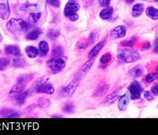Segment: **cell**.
<instances>
[{
    "mask_svg": "<svg viewBox=\"0 0 158 135\" xmlns=\"http://www.w3.org/2000/svg\"><path fill=\"white\" fill-rule=\"evenodd\" d=\"M118 58L120 61L125 63H132L139 60V51L135 49L124 48L120 50L118 54Z\"/></svg>",
    "mask_w": 158,
    "mask_h": 135,
    "instance_id": "cell-1",
    "label": "cell"
},
{
    "mask_svg": "<svg viewBox=\"0 0 158 135\" xmlns=\"http://www.w3.org/2000/svg\"><path fill=\"white\" fill-rule=\"evenodd\" d=\"M6 27L11 32H24L29 30L30 25L22 19H11L7 23Z\"/></svg>",
    "mask_w": 158,
    "mask_h": 135,
    "instance_id": "cell-2",
    "label": "cell"
},
{
    "mask_svg": "<svg viewBox=\"0 0 158 135\" xmlns=\"http://www.w3.org/2000/svg\"><path fill=\"white\" fill-rule=\"evenodd\" d=\"M48 66L52 74H58L64 68L65 62L61 58H54L48 62Z\"/></svg>",
    "mask_w": 158,
    "mask_h": 135,
    "instance_id": "cell-3",
    "label": "cell"
},
{
    "mask_svg": "<svg viewBox=\"0 0 158 135\" xmlns=\"http://www.w3.org/2000/svg\"><path fill=\"white\" fill-rule=\"evenodd\" d=\"M128 90L129 91V96L132 100H139L141 96V93L143 92V87L138 81H133L129 84Z\"/></svg>",
    "mask_w": 158,
    "mask_h": 135,
    "instance_id": "cell-4",
    "label": "cell"
},
{
    "mask_svg": "<svg viewBox=\"0 0 158 135\" xmlns=\"http://www.w3.org/2000/svg\"><path fill=\"white\" fill-rule=\"evenodd\" d=\"M80 9H81L80 3L76 2L75 0H69L68 1V3L65 4L64 15L69 18L71 15L77 13V11H79Z\"/></svg>",
    "mask_w": 158,
    "mask_h": 135,
    "instance_id": "cell-5",
    "label": "cell"
},
{
    "mask_svg": "<svg viewBox=\"0 0 158 135\" xmlns=\"http://www.w3.org/2000/svg\"><path fill=\"white\" fill-rule=\"evenodd\" d=\"M10 15V9L8 0H0V18L7 20Z\"/></svg>",
    "mask_w": 158,
    "mask_h": 135,
    "instance_id": "cell-6",
    "label": "cell"
},
{
    "mask_svg": "<svg viewBox=\"0 0 158 135\" xmlns=\"http://www.w3.org/2000/svg\"><path fill=\"white\" fill-rule=\"evenodd\" d=\"M78 85H79V80H77L70 82L67 86L64 87L63 91H62L63 92V96L66 97L71 96L74 93V91L76 90Z\"/></svg>",
    "mask_w": 158,
    "mask_h": 135,
    "instance_id": "cell-7",
    "label": "cell"
},
{
    "mask_svg": "<svg viewBox=\"0 0 158 135\" xmlns=\"http://www.w3.org/2000/svg\"><path fill=\"white\" fill-rule=\"evenodd\" d=\"M126 28L123 26H118L115 28H113L111 32L110 35L113 39H119L123 38L126 35Z\"/></svg>",
    "mask_w": 158,
    "mask_h": 135,
    "instance_id": "cell-8",
    "label": "cell"
},
{
    "mask_svg": "<svg viewBox=\"0 0 158 135\" xmlns=\"http://www.w3.org/2000/svg\"><path fill=\"white\" fill-rule=\"evenodd\" d=\"M93 62L94 58H89V60L82 66V68H81V70L78 72L77 75H76V80H81V78L87 74L88 72H89V70L90 69L91 66H92V64H93Z\"/></svg>",
    "mask_w": 158,
    "mask_h": 135,
    "instance_id": "cell-9",
    "label": "cell"
},
{
    "mask_svg": "<svg viewBox=\"0 0 158 135\" xmlns=\"http://www.w3.org/2000/svg\"><path fill=\"white\" fill-rule=\"evenodd\" d=\"M54 87L52 84L50 83H46V84H42L41 86H39L36 90L35 92L37 93H42V94H48V95H52L54 93Z\"/></svg>",
    "mask_w": 158,
    "mask_h": 135,
    "instance_id": "cell-10",
    "label": "cell"
},
{
    "mask_svg": "<svg viewBox=\"0 0 158 135\" xmlns=\"http://www.w3.org/2000/svg\"><path fill=\"white\" fill-rule=\"evenodd\" d=\"M129 92H126L125 94H123L122 96L120 97L119 100H118V108L120 111H124L126 108L128 107L129 104Z\"/></svg>",
    "mask_w": 158,
    "mask_h": 135,
    "instance_id": "cell-11",
    "label": "cell"
},
{
    "mask_svg": "<svg viewBox=\"0 0 158 135\" xmlns=\"http://www.w3.org/2000/svg\"><path fill=\"white\" fill-rule=\"evenodd\" d=\"M5 52L8 55H13L15 57H21V51L18 46L9 45L5 47Z\"/></svg>",
    "mask_w": 158,
    "mask_h": 135,
    "instance_id": "cell-12",
    "label": "cell"
},
{
    "mask_svg": "<svg viewBox=\"0 0 158 135\" xmlns=\"http://www.w3.org/2000/svg\"><path fill=\"white\" fill-rule=\"evenodd\" d=\"M119 97V90H116V91H113V93L108 95L103 100V105L106 106H110L114 103L115 100H118V98Z\"/></svg>",
    "mask_w": 158,
    "mask_h": 135,
    "instance_id": "cell-13",
    "label": "cell"
},
{
    "mask_svg": "<svg viewBox=\"0 0 158 135\" xmlns=\"http://www.w3.org/2000/svg\"><path fill=\"white\" fill-rule=\"evenodd\" d=\"M106 42L105 41H102V42H100L97 43V45L94 47L93 48L91 49V51L89 52L88 54V58H94L96 56H97L102 49L103 48L104 45H105Z\"/></svg>",
    "mask_w": 158,
    "mask_h": 135,
    "instance_id": "cell-14",
    "label": "cell"
},
{
    "mask_svg": "<svg viewBox=\"0 0 158 135\" xmlns=\"http://www.w3.org/2000/svg\"><path fill=\"white\" fill-rule=\"evenodd\" d=\"M113 14V7H106L105 9L102 10L100 12L99 16L103 20H106V19H109Z\"/></svg>",
    "mask_w": 158,
    "mask_h": 135,
    "instance_id": "cell-15",
    "label": "cell"
},
{
    "mask_svg": "<svg viewBox=\"0 0 158 135\" xmlns=\"http://www.w3.org/2000/svg\"><path fill=\"white\" fill-rule=\"evenodd\" d=\"M39 55L41 57H45L46 55L48 53L49 51V45L48 43L45 41H42L39 43Z\"/></svg>",
    "mask_w": 158,
    "mask_h": 135,
    "instance_id": "cell-16",
    "label": "cell"
},
{
    "mask_svg": "<svg viewBox=\"0 0 158 135\" xmlns=\"http://www.w3.org/2000/svg\"><path fill=\"white\" fill-rule=\"evenodd\" d=\"M144 11V5L141 3H136L132 8V15L134 17L140 16Z\"/></svg>",
    "mask_w": 158,
    "mask_h": 135,
    "instance_id": "cell-17",
    "label": "cell"
},
{
    "mask_svg": "<svg viewBox=\"0 0 158 135\" xmlns=\"http://www.w3.org/2000/svg\"><path fill=\"white\" fill-rule=\"evenodd\" d=\"M145 12H146V14H147V16H149L151 19H154V20H156L158 19V10L156 8L153 6H150L148 7L146 10H145Z\"/></svg>",
    "mask_w": 158,
    "mask_h": 135,
    "instance_id": "cell-18",
    "label": "cell"
},
{
    "mask_svg": "<svg viewBox=\"0 0 158 135\" xmlns=\"http://www.w3.org/2000/svg\"><path fill=\"white\" fill-rule=\"evenodd\" d=\"M26 52L30 58H35L39 55L38 49L35 47H33V46L26 47Z\"/></svg>",
    "mask_w": 158,
    "mask_h": 135,
    "instance_id": "cell-19",
    "label": "cell"
},
{
    "mask_svg": "<svg viewBox=\"0 0 158 135\" xmlns=\"http://www.w3.org/2000/svg\"><path fill=\"white\" fill-rule=\"evenodd\" d=\"M143 74V69L141 68L140 66H135V67L132 68L129 71V74L133 78H138L140 77Z\"/></svg>",
    "mask_w": 158,
    "mask_h": 135,
    "instance_id": "cell-20",
    "label": "cell"
},
{
    "mask_svg": "<svg viewBox=\"0 0 158 135\" xmlns=\"http://www.w3.org/2000/svg\"><path fill=\"white\" fill-rule=\"evenodd\" d=\"M26 87V85H24L22 84L19 83H16V84H15L11 90L10 91V96H15V95H19V93H21V91L24 90V88Z\"/></svg>",
    "mask_w": 158,
    "mask_h": 135,
    "instance_id": "cell-21",
    "label": "cell"
},
{
    "mask_svg": "<svg viewBox=\"0 0 158 135\" xmlns=\"http://www.w3.org/2000/svg\"><path fill=\"white\" fill-rule=\"evenodd\" d=\"M108 90H109V84H102V86H100L99 88H97V90H96V92L94 93V96H103V95L107 93Z\"/></svg>",
    "mask_w": 158,
    "mask_h": 135,
    "instance_id": "cell-22",
    "label": "cell"
},
{
    "mask_svg": "<svg viewBox=\"0 0 158 135\" xmlns=\"http://www.w3.org/2000/svg\"><path fill=\"white\" fill-rule=\"evenodd\" d=\"M49 80V77L48 76H42V77L39 78L37 80L35 81V83H34V84H33L32 86V89L31 90H34V91H35V90L38 88L39 86H41L42 84H46V83H48Z\"/></svg>",
    "mask_w": 158,
    "mask_h": 135,
    "instance_id": "cell-23",
    "label": "cell"
},
{
    "mask_svg": "<svg viewBox=\"0 0 158 135\" xmlns=\"http://www.w3.org/2000/svg\"><path fill=\"white\" fill-rule=\"evenodd\" d=\"M40 34H41V31L40 30H34V31H31V32L28 33L26 37L27 40L34 41V40H36V39L38 38Z\"/></svg>",
    "mask_w": 158,
    "mask_h": 135,
    "instance_id": "cell-24",
    "label": "cell"
},
{
    "mask_svg": "<svg viewBox=\"0 0 158 135\" xmlns=\"http://www.w3.org/2000/svg\"><path fill=\"white\" fill-rule=\"evenodd\" d=\"M27 97H28V92H23V93H19L18 97H17L16 99V101H17V104L19 105V106H21L23 105L25 101L27 99Z\"/></svg>",
    "mask_w": 158,
    "mask_h": 135,
    "instance_id": "cell-25",
    "label": "cell"
},
{
    "mask_svg": "<svg viewBox=\"0 0 158 135\" xmlns=\"http://www.w3.org/2000/svg\"><path fill=\"white\" fill-rule=\"evenodd\" d=\"M52 55L54 56V58H59V57H61L64 55V49L62 47L60 46H58V47H53L52 51Z\"/></svg>",
    "mask_w": 158,
    "mask_h": 135,
    "instance_id": "cell-26",
    "label": "cell"
},
{
    "mask_svg": "<svg viewBox=\"0 0 158 135\" xmlns=\"http://www.w3.org/2000/svg\"><path fill=\"white\" fill-rule=\"evenodd\" d=\"M111 60H112V55L110 54V53H105L103 56H102V58L100 59L101 63L103 64L104 66L108 64Z\"/></svg>",
    "mask_w": 158,
    "mask_h": 135,
    "instance_id": "cell-27",
    "label": "cell"
},
{
    "mask_svg": "<svg viewBox=\"0 0 158 135\" xmlns=\"http://www.w3.org/2000/svg\"><path fill=\"white\" fill-rule=\"evenodd\" d=\"M157 78V73H152V74H149L145 76V81H146L147 83H152L153 81L156 80Z\"/></svg>",
    "mask_w": 158,
    "mask_h": 135,
    "instance_id": "cell-28",
    "label": "cell"
},
{
    "mask_svg": "<svg viewBox=\"0 0 158 135\" xmlns=\"http://www.w3.org/2000/svg\"><path fill=\"white\" fill-rule=\"evenodd\" d=\"M60 33L58 31V30L55 29H50L48 31V36L50 39H55L57 38L58 36H59Z\"/></svg>",
    "mask_w": 158,
    "mask_h": 135,
    "instance_id": "cell-29",
    "label": "cell"
},
{
    "mask_svg": "<svg viewBox=\"0 0 158 135\" xmlns=\"http://www.w3.org/2000/svg\"><path fill=\"white\" fill-rule=\"evenodd\" d=\"M10 64V60L7 58H0V70H4Z\"/></svg>",
    "mask_w": 158,
    "mask_h": 135,
    "instance_id": "cell-30",
    "label": "cell"
},
{
    "mask_svg": "<svg viewBox=\"0 0 158 135\" xmlns=\"http://www.w3.org/2000/svg\"><path fill=\"white\" fill-rule=\"evenodd\" d=\"M63 111L66 113H72L74 111V106L73 104H71V103H68V104H66L64 106Z\"/></svg>",
    "mask_w": 158,
    "mask_h": 135,
    "instance_id": "cell-31",
    "label": "cell"
},
{
    "mask_svg": "<svg viewBox=\"0 0 158 135\" xmlns=\"http://www.w3.org/2000/svg\"><path fill=\"white\" fill-rule=\"evenodd\" d=\"M135 38L134 37L131 40H126V41H123L122 42V46L125 47H131L135 45Z\"/></svg>",
    "mask_w": 158,
    "mask_h": 135,
    "instance_id": "cell-32",
    "label": "cell"
},
{
    "mask_svg": "<svg viewBox=\"0 0 158 135\" xmlns=\"http://www.w3.org/2000/svg\"><path fill=\"white\" fill-rule=\"evenodd\" d=\"M38 106L41 107H47L50 106V100L46 98H42L38 100Z\"/></svg>",
    "mask_w": 158,
    "mask_h": 135,
    "instance_id": "cell-33",
    "label": "cell"
},
{
    "mask_svg": "<svg viewBox=\"0 0 158 135\" xmlns=\"http://www.w3.org/2000/svg\"><path fill=\"white\" fill-rule=\"evenodd\" d=\"M31 16L32 18L33 21L35 23L38 22V20L40 19L41 16H42V14L39 13V12H31Z\"/></svg>",
    "mask_w": 158,
    "mask_h": 135,
    "instance_id": "cell-34",
    "label": "cell"
},
{
    "mask_svg": "<svg viewBox=\"0 0 158 135\" xmlns=\"http://www.w3.org/2000/svg\"><path fill=\"white\" fill-rule=\"evenodd\" d=\"M144 96H145V100H147L148 101H152V100H154V96H153L152 92H151V91H149V90L145 91V93H144Z\"/></svg>",
    "mask_w": 158,
    "mask_h": 135,
    "instance_id": "cell-35",
    "label": "cell"
},
{
    "mask_svg": "<svg viewBox=\"0 0 158 135\" xmlns=\"http://www.w3.org/2000/svg\"><path fill=\"white\" fill-rule=\"evenodd\" d=\"M47 2H48L50 5H52V7H55V8H58V7L60 6V2H59V0H47Z\"/></svg>",
    "mask_w": 158,
    "mask_h": 135,
    "instance_id": "cell-36",
    "label": "cell"
},
{
    "mask_svg": "<svg viewBox=\"0 0 158 135\" xmlns=\"http://www.w3.org/2000/svg\"><path fill=\"white\" fill-rule=\"evenodd\" d=\"M24 61L23 60H20L19 58H15V60H14V66H15V67H24Z\"/></svg>",
    "mask_w": 158,
    "mask_h": 135,
    "instance_id": "cell-37",
    "label": "cell"
},
{
    "mask_svg": "<svg viewBox=\"0 0 158 135\" xmlns=\"http://www.w3.org/2000/svg\"><path fill=\"white\" fill-rule=\"evenodd\" d=\"M113 0H99V4L102 7H108L109 6L110 3L112 2Z\"/></svg>",
    "mask_w": 158,
    "mask_h": 135,
    "instance_id": "cell-38",
    "label": "cell"
},
{
    "mask_svg": "<svg viewBox=\"0 0 158 135\" xmlns=\"http://www.w3.org/2000/svg\"><path fill=\"white\" fill-rule=\"evenodd\" d=\"M88 46L87 41L86 42H84V41H81V42H79V44H78V48L81 49V50H85V49L86 48V47Z\"/></svg>",
    "mask_w": 158,
    "mask_h": 135,
    "instance_id": "cell-39",
    "label": "cell"
},
{
    "mask_svg": "<svg viewBox=\"0 0 158 135\" xmlns=\"http://www.w3.org/2000/svg\"><path fill=\"white\" fill-rule=\"evenodd\" d=\"M152 93L153 96H157L158 95V85L157 84H155L152 87Z\"/></svg>",
    "mask_w": 158,
    "mask_h": 135,
    "instance_id": "cell-40",
    "label": "cell"
},
{
    "mask_svg": "<svg viewBox=\"0 0 158 135\" xmlns=\"http://www.w3.org/2000/svg\"><path fill=\"white\" fill-rule=\"evenodd\" d=\"M69 19H70L71 21H76V20H78V19H79V15H78L77 14H74L73 15H71V16L69 17Z\"/></svg>",
    "mask_w": 158,
    "mask_h": 135,
    "instance_id": "cell-41",
    "label": "cell"
},
{
    "mask_svg": "<svg viewBox=\"0 0 158 135\" xmlns=\"http://www.w3.org/2000/svg\"><path fill=\"white\" fill-rule=\"evenodd\" d=\"M125 1L127 3H132L135 0H125Z\"/></svg>",
    "mask_w": 158,
    "mask_h": 135,
    "instance_id": "cell-42",
    "label": "cell"
},
{
    "mask_svg": "<svg viewBox=\"0 0 158 135\" xmlns=\"http://www.w3.org/2000/svg\"><path fill=\"white\" fill-rule=\"evenodd\" d=\"M2 42H3V35L1 34V32H0V43Z\"/></svg>",
    "mask_w": 158,
    "mask_h": 135,
    "instance_id": "cell-43",
    "label": "cell"
}]
</instances>
